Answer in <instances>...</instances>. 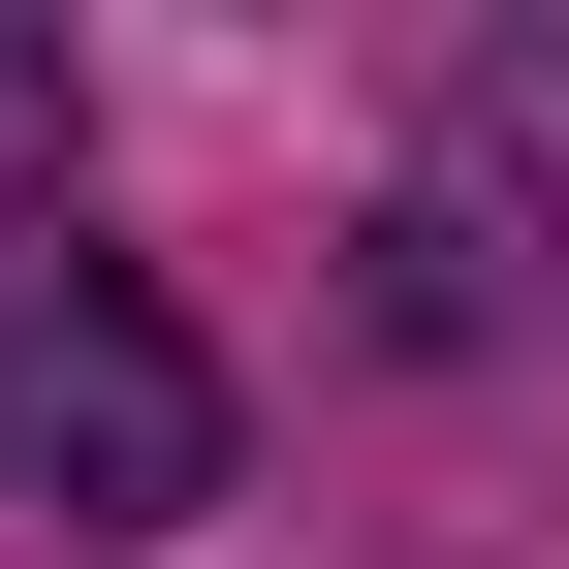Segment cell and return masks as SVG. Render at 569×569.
Instances as JSON below:
<instances>
[{
  "instance_id": "7a4b0ae2",
  "label": "cell",
  "mask_w": 569,
  "mask_h": 569,
  "mask_svg": "<svg viewBox=\"0 0 569 569\" xmlns=\"http://www.w3.org/2000/svg\"><path fill=\"white\" fill-rule=\"evenodd\" d=\"M443 222H475V253H569V32H507V63L443 96Z\"/></svg>"
},
{
  "instance_id": "6da1fadb",
  "label": "cell",
  "mask_w": 569,
  "mask_h": 569,
  "mask_svg": "<svg viewBox=\"0 0 569 569\" xmlns=\"http://www.w3.org/2000/svg\"><path fill=\"white\" fill-rule=\"evenodd\" d=\"M0 507L32 538H190L222 507V348L63 222H0Z\"/></svg>"
}]
</instances>
